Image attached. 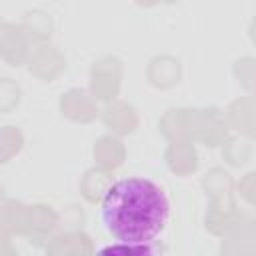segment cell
Masks as SVG:
<instances>
[{
	"label": "cell",
	"instance_id": "cell-2",
	"mask_svg": "<svg viewBox=\"0 0 256 256\" xmlns=\"http://www.w3.org/2000/svg\"><path fill=\"white\" fill-rule=\"evenodd\" d=\"M96 256H156L154 242H116L100 248Z\"/></svg>",
	"mask_w": 256,
	"mask_h": 256
},
{
	"label": "cell",
	"instance_id": "cell-1",
	"mask_svg": "<svg viewBox=\"0 0 256 256\" xmlns=\"http://www.w3.org/2000/svg\"><path fill=\"white\" fill-rule=\"evenodd\" d=\"M172 204L166 190L150 178H122L100 202V220L118 242H154L170 222Z\"/></svg>",
	"mask_w": 256,
	"mask_h": 256
}]
</instances>
